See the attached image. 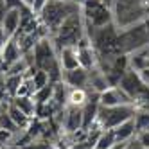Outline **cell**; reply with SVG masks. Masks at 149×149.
I'll use <instances>...</instances> for the list:
<instances>
[{
	"label": "cell",
	"mask_w": 149,
	"mask_h": 149,
	"mask_svg": "<svg viewBox=\"0 0 149 149\" xmlns=\"http://www.w3.org/2000/svg\"><path fill=\"white\" fill-rule=\"evenodd\" d=\"M144 25H146V31H147V36H149V18L144 20Z\"/></svg>",
	"instance_id": "cell-32"
},
{
	"label": "cell",
	"mask_w": 149,
	"mask_h": 149,
	"mask_svg": "<svg viewBox=\"0 0 149 149\" xmlns=\"http://www.w3.org/2000/svg\"><path fill=\"white\" fill-rule=\"evenodd\" d=\"M136 140L138 144L142 146V149H149V130L147 131H140V133H136Z\"/></svg>",
	"instance_id": "cell-26"
},
{
	"label": "cell",
	"mask_w": 149,
	"mask_h": 149,
	"mask_svg": "<svg viewBox=\"0 0 149 149\" xmlns=\"http://www.w3.org/2000/svg\"><path fill=\"white\" fill-rule=\"evenodd\" d=\"M88 97H90V92L86 88H68V92H67V104L83 108V104L88 101Z\"/></svg>",
	"instance_id": "cell-18"
},
{
	"label": "cell",
	"mask_w": 149,
	"mask_h": 149,
	"mask_svg": "<svg viewBox=\"0 0 149 149\" xmlns=\"http://www.w3.org/2000/svg\"><path fill=\"white\" fill-rule=\"evenodd\" d=\"M111 131H113V135H115V140H117V142H122V144L130 142V140H133V138L136 136V127H135V120H133V119L126 120V122L119 124L117 127H113Z\"/></svg>",
	"instance_id": "cell-15"
},
{
	"label": "cell",
	"mask_w": 149,
	"mask_h": 149,
	"mask_svg": "<svg viewBox=\"0 0 149 149\" xmlns=\"http://www.w3.org/2000/svg\"><path fill=\"white\" fill-rule=\"evenodd\" d=\"M79 9H81V6L76 4V2H68V0H49L43 6V9L38 13V18H40V22L47 27L49 34L54 36L56 31L61 27V24L65 22L70 15L77 13Z\"/></svg>",
	"instance_id": "cell-2"
},
{
	"label": "cell",
	"mask_w": 149,
	"mask_h": 149,
	"mask_svg": "<svg viewBox=\"0 0 149 149\" xmlns=\"http://www.w3.org/2000/svg\"><path fill=\"white\" fill-rule=\"evenodd\" d=\"M22 56H24V50H22V47H20L18 40L15 36L7 38L6 45L2 49V54H0V68L6 72V68L11 65V63H15L16 59H20Z\"/></svg>",
	"instance_id": "cell-10"
},
{
	"label": "cell",
	"mask_w": 149,
	"mask_h": 149,
	"mask_svg": "<svg viewBox=\"0 0 149 149\" xmlns=\"http://www.w3.org/2000/svg\"><path fill=\"white\" fill-rule=\"evenodd\" d=\"M138 76H140V79H142V83L146 86H149V65L144 67L142 70H138Z\"/></svg>",
	"instance_id": "cell-27"
},
{
	"label": "cell",
	"mask_w": 149,
	"mask_h": 149,
	"mask_svg": "<svg viewBox=\"0 0 149 149\" xmlns=\"http://www.w3.org/2000/svg\"><path fill=\"white\" fill-rule=\"evenodd\" d=\"M18 110H22L29 119H34L36 117V101L33 95H18L11 101Z\"/></svg>",
	"instance_id": "cell-16"
},
{
	"label": "cell",
	"mask_w": 149,
	"mask_h": 149,
	"mask_svg": "<svg viewBox=\"0 0 149 149\" xmlns=\"http://www.w3.org/2000/svg\"><path fill=\"white\" fill-rule=\"evenodd\" d=\"M90 76H88V86H86V90L90 92V93H102L104 90H108L111 84H110V81H108V77L104 76V72L102 70H99V68H93V70H90L88 72Z\"/></svg>",
	"instance_id": "cell-13"
},
{
	"label": "cell",
	"mask_w": 149,
	"mask_h": 149,
	"mask_svg": "<svg viewBox=\"0 0 149 149\" xmlns=\"http://www.w3.org/2000/svg\"><path fill=\"white\" fill-rule=\"evenodd\" d=\"M115 144H117V140H115L113 131L111 130H102V133L99 135L97 144H95L93 149H111Z\"/></svg>",
	"instance_id": "cell-19"
},
{
	"label": "cell",
	"mask_w": 149,
	"mask_h": 149,
	"mask_svg": "<svg viewBox=\"0 0 149 149\" xmlns=\"http://www.w3.org/2000/svg\"><path fill=\"white\" fill-rule=\"evenodd\" d=\"M84 36H86V29H84V20H83L81 9H79L77 13L70 15L61 24V27L56 31L54 36H50V40L59 52L63 47H77V43Z\"/></svg>",
	"instance_id": "cell-3"
},
{
	"label": "cell",
	"mask_w": 149,
	"mask_h": 149,
	"mask_svg": "<svg viewBox=\"0 0 149 149\" xmlns=\"http://www.w3.org/2000/svg\"><path fill=\"white\" fill-rule=\"evenodd\" d=\"M34 92H36L34 83H33V79H31V76L27 74V76L24 77V81H22V84H20V88H18L16 97L18 95H34Z\"/></svg>",
	"instance_id": "cell-24"
},
{
	"label": "cell",
	"mask_w": 149,
	"mask_h": 149,
	"mask_svg": "<svg viewBox=\"0 0 149 149\" xmlns=\"http://www.w3.org/2000/svg\"><path fill=\"white\" fill-rule=\"evenodd\" d=\"M25 76H6V90H7V95H9V99H15L16 97V93H18V88H20V84H22Z\"/></svg>",
	"instance_id": "cell-21"
},
{
	"label": "cell",
	"mask_w": 149,
	"mask_h": 149,
	"mask_svg": "<svg viewBox=\"0 0 149 149\" xmlns=\"http://www.w3.org/2000/svg\"><path fill=\"white\" fill-rule=\"evenodd\" d=\"M6 113L9 115V119H11V120L15 122V126L18 127V130H27L29 124H31V120H33V119H29V117H27L22 110H18L13 102H9V106H7Z\"/></svg>",
	"instance_id": "cell-17"
},
{
	"label": "cell",
	"mask_w": 149,
	"mask_h": 149,
	"mask_svg": "<svg viewBox=\"0 0 149 149\" xmlns=\"http://www.w3.org/2000/svg\"><path fill=\"white\" fill-rule=\"evenodd\" d=\"M29 76H31V79H33L34 88H36V90H38V88L47 86V84H50V77H49V74H47L45 70H41V68H33V70L29 72Z\"/></svg>",
	"instance_id": "cell-20"
},
{
	"label": "cell",
	"mask_w": 149,
	"mask_h": 149,
	"mask_svg": "<svg viewBox=\"0 0 149 149\" xmlns=\"http://www.w3.org/2000/svg\"><path fill=\"white\" fill-rule=\"evenodd\" d=\"M20 20H22L20 9H6L4 11L2 18H0V29L6 33L7 38L16 36L18 29H20Z\"/></svg>",
	"instance_id": "cell-12"
},
{
	"label": "cell",
	"mask_w": 149,
	"mask_h": 149,
	"mask_svg": "<svg viewBox=\"0 0 149 149\" xmlns=\"http://www.w3.org/2000/svg\"><path fill=\"white\" fill-rule=\"evenodd\" d=\"M111 13L115 27L124 31L149 18V0H113Z\"/></svg>",
	"instance_id": "cell-1"
},
{
	"label": "cell",
	"mask_w": 149,
	"mask_h": 149,
	"mask_svg": "<svg viewBox=\"0 0 149 149\" xmlns=\"http://www.w3.org/2000/svg\"><path fill=\"white\" fill-rule=\"evenodd\" d=\"M56 119L63 130V135H72L83 130V110L79 106H65L56 113Z\"/></svg>",
	"instance_id": "cell-8"
},
{
	"label": "cell",
	"mask_w": 149,
	"mask_h": 149,
	"mask_svg": "<svg viewBox=\"0 0 149 149\" xmlns=\"http://www.w3.org/2000/svg\"><path fill=\"white\" fill-rule=\"evenodd\" d=\"M99 104L101 106H122V104H133L131 97L127 95L124 90H120L119 86H110L108 90H104L102 93H99Z\"/></svg>",
	"instance_id": "cell-9"
},
{
	"label": "cell",
	"mask_w": 149,
	"mask_h": 149,
	"mask_svg": "<svg viewBox=\"0 0 149 149\" xmlns=\"http://www.w3.org/2000/svg\"><path fill=\"white\" fill-rule=\"evenodd\" d=\"M117 86L130 95L133 102L142 101V99H149V86H146V84L142 83V79H140V76H138L136 70L130 68L120 77V81H119Z\"/></svg>",
	"instance_id": "cell-7"
},
{
	"label": "cell",
	"mask_w": 149,
	"mask_h": 149,
	"mask_svg": "<svg viewBox=\"0 0 149 149\" xmlns=\"http://www.w3.org/2000/svg\"><path fill=\"white\" fill-rule=\"evenodd\" d=\"M81 15L84 25L88 27H104L113 24L111 6H108L104 0H83Z\"/></svg>",
	"instance_id": "cell-4"
},
{
	"label": "cell",
	"mask_w": 149,
	"mask_h": 149,
	"mask_svg": "<svg viewBox=\"0 0 149 149\" xmlns=\"http://www.w3.org/2000/svg\"><path fill=\"white\" fill-rule=\"evenodd\" d=\"M90 70H84L83 67L72 68V70H63L61 72V81L68 88H86L88 86V74Z\"/></svg>",
	"instance_id": "cell-11"
},
{
	"label": "cell",
	"mask_w": 149,
	"mask_h": 149,
	"mask_svg": "<svg viewBox=\"0 0 149 149\" xmlns=\"http://www.w3.org/2000/svg\"><path fill=\"white\" fill-rule=\"evenodd\" d=\"M47 2H49V0H34V4H33V11L38 15L41 9H43V6H45Z\"/></svg>",
	"instance_id": "cell-28"
},
{
	"label": "cell",
	"mask_w": 149,
	"mask_h": 149,
	"mask_svg": "<svg viewBox=\"0 0 149 149\" xmlns=\"http://www.w3.org/2000/svg\"><path fill=\"white\" fill-rule=\"evenodd\" d=\"M0 101L9 104L11 102V99H9V95H7V90H6V72L0 68Z\"/></svg>",
	"instance_id": "cell-25"
},
{
	"label": "cell",
	"mask_w": 149,
	"mask_h": 149,
	"mask_svg": "<svg viewBox=\"0 0 149 149\" xmlns=\"http://www.w3.org/2000/svg\"><path fill=\"white\" fill-rule=\"evenodd\" d=\"M52 95H54V84H47V86H43V88H38L36 92H34V101H36V104H43V102H49L50 99H52Z\"/></svg>",
	"instance_id": "cell-22"
},
{
	"label": "cell",
	"mask_w": 149,
	"mask_h": 149,
	"mask_svg": "<svg viewBox=\"0 0 149 149\" xmlns=\"http://www.w3.org/2000/svg\"><path fill=\"white\" fill-rule=\"evenodd\" d=\"M68 2H76V4H79V6H81V4H83V0H68Z\"/></svg>",
	"instance_id": "cell-33"
},
{
	"label": "cell",
	"mask_w": 149,
	"mask_h": 149,
	"mask_svg": "<svg viewBox=\"0 0 149 149\" xmlns=\"http://www.w3.org/2000/svg\"><path fill=\"white\" fill-rule=\"evenodd\" d=\"M149 45V36L144 22L131 25L124 31H119V50L120 54H131Z\"/></svg>",
	"instance_id": "cell-5"
},
{
	"label": "cell",
	"mask_w": 149,
	"mask_h": 149,
	"mask_svg": "<svg viewBox=\"0 0 149 149\" xmlns=\"http://www.w3.org/2000/svg\"><path fill=\"white\" fill-rule=\"evenodd\" d=\"M6 40H7L6 33H4L2 29H0V54H2V49H4V45H6Z\"/></svg>",
	"instance_id": "cell-30"
},
{
	"label": "cell",
	"mask_w": 149,
	"mask_h": 149,
	"mask_svg": "<svg viewBox=\"0 0 149 149\" xmlns=\"http://www.w3.org/2000/svg\"><path fill=\"white\" fill-rule=\"evenodd\" d=\"M58 59H59V67L61 70H72L79 67V59H77V47H63L58 52Z\"/></svg>",
	"instance_id": "cell-14"
},
{
	"label": "cell",
	"mask_w": 149,
	"mask_h": 149,
	"mask_svg": "<svg viewBox=\"0 0 149 149\" xmlns=\"http://www.w3.org/2000/svg\"><path fill=\"white\" fill-rule=\"evenodd\" d=\"M133 120H135L136 133L149 130V111H136L135 117H133Z\"/></svg>",
	"instance_id": "cell-23"
},
{
	"label": "cell",
	"mask_w": 149,
	"mask_h": 149,
	"mask_svg": "<svg viewBox=\"0 0 149 149\" xmlns=\"http://www.w3.org/2000/svg\"><path fill=\"white\" fill-rule=\"evenodd\" d=\"M136 113L133 104H122V106H101L99 108V115H97V124L102 130H113L119 124L133 119Z\"/></svg>",
	"instance_id": "cell-6"
},
{
	"label": "cell",
	"mask_w": 149,
	"mask_h": 149,
	"mask_svg": "<svg viewBox=\"0 0 149 149\" xmlns=\"http://www.w3.org/2000/svg\"><path fill=\"white\" fill-rule=\"evenodd\" d=\"M22 4H24V6H27V7H31V9H33V4H34V0H22Z\"/></svg>",
	"instance_id": "cell-31"
},
{
	"label": "cell",
	"mask_w": 149,
	"mask_h": 149,
	"mask_svg": "<svg viewBox=\"0 0 149 149\" xmlns=\"http://www.w3.org/2000/svg\"><path fill=\"white\" fill-rule=\"evenodd\" d=\"M122 149H142V146L138 144V140H136V138H133V140L126 142V146H124Z\"/></svg>",
	"instance_id": "cell-29"
}]
</instances>
